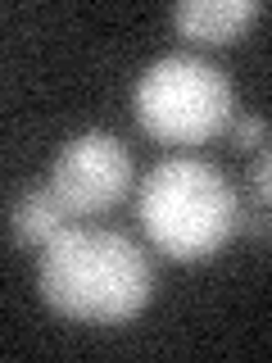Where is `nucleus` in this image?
Here are the masks:
<instances>
[{"instance_id":"39448f33","label":"nucleus","mask_w":272,"mask_h":363,"mask_svg":"<svg viewBox=\"0 0 272 363\" xmlns=\"http://www.w3.org/2000/svg\"><path fill=\"white\" fill-rule=\"evenodd\" d=\"M254 18H259V0H181V5H173V28L186 41H204V45L241 41Z\"/></svg>"},{"instance_id":"f257e3e1","label":"nucleus","mask_w":272,"mask_h":363,"mask_svg":"<svg viewBox=\"0 0 272 363\" xmlns=\"http://www.w3.org/2000/svg\"><path fill=\"white\" fill-rule=\"evenodd\" d=\"M154 291V268L128 232L64 227L41 245V295L55 313L91 327L132 323Z\"/></svg>"},{"instance_id":"0eeeda50","label":"nucleus","mask_w":272,"mask_h":363,"mask_svg":"<svg viewBox=\"0 0 272 363\" xmlns=\"http://www.w3.org/2000/svg\"><path fill=\"white\" fill-rule=\"evenodd\" d=\"M227 132H232V145H241V150L268 145V123L259 118V113H236V118L227 123Z\"/></svg>"},{"instance_id":"f03ea898","label":"nucleus","mask_w":272,"mask_h":363,"mask_svg":"<svg viewBox=\"0 0 272 363\" xmlns=\"http://www.w3.org/2000/svg\"><path fill=\"white\" fill-rule=\"evenodd\" d=\"M136 218L168 259L204 264L241 227V204L232 182L209 159L173 155L145 173L136 191Z\"/></svg>"},{"instance_id":"20e7f679","label":"nucleus","mask_w":272,"mask_h":363,"mask_svg":"<svg viewBox=\"0 0 272 363\" xmlns=\"http://www.w3.org/2000/svg\"><path fill=\"white\" fill-rule=\"evenodd\" d=\"M45 186L60 196V204L73 218L105 213L132 186V150L113 132H100V128L77 132L60 145Z\"/></svg>"},{"instance_id":"1a4fd4ad","label":"nucleus","mask_w":272,"mask_h":363,"mask_svg":"<svg viewBox=\"0 0 272 363\" xmlns=\"http://www.w3.org/2000/svg\"><path fill=\"white\" fill-rule=\"evenodd\" d=\"M241 232H249V236H272V204H259V209L241 213Z\"/></svg>"},{"instance_id":"7ed1b4c3","label":"nucleus","mask_w":272,"mask_h":363,"mask_svg":"<svg viewBox=\"0 0 272 363\" xmlns=\"http://www.w3.org/2000/svg\"><path fill=\"white\" fill-rule=\"evenodd\" d=\"M136 123L164 145H200L236 113L232 77L200 55H164L136 77Z\"/></svg>"},{"instance_id":"6e6552de","label":"nucleus","mask_w":272,"mask_h":363,"mask_svg":"<svg viewBox=\"0 0 272 363\" xmlns=\"http://www.w3.org/2000/svg\"><path fill=\"white\" fill-rule=\"evenodd\" d=\"M249 191L259 204H272V145H264L259 159L249 164Z\"/></svg>"},{"instance_id":"423d86ee","label":"nucleus","mask_w":272,"mask_h":363,"mask_svg":"<svg viewBox=\"0 0 272 363\" xmlns=\"http://www.w3.org/2000/svg\"><path fill=\"white\" fill-rule=\"evenodd\" d=\"M68 218H73V213H68L60 204V196L41 182V186H32L28 196L9 209V236H14L18 245H50L68 227Z\"/></svg>"}]
</instances>
